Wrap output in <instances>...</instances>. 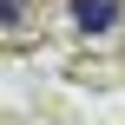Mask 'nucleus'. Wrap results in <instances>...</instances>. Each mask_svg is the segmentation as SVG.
Segmentation results:
<instances>
[{
	"instance_id": "nucleus-1",
	"label": "nucleus",
	"mask_w": 125,
	"mask_h": 125,
	"mask_svg": "<svg viewBox=\"0 0 125 125\" xmlns=\"http://www.w3.org/2000/svg\"><path fill=\"white\" fill-rule=\"evenodd\" d=\"M119 20V0H73V26L79 33H105Z\"/></svg>"
},
{
	"instance_id": "nucleus-2",
	"label": "nucleus",
	"mask_w": 125,
	"mask_h": 125,
	"mask_svg": "<svg viewBox=\"0 0 125 125\" xmlns=\"http://www.w3.org/2000/svg\"><path fill=\"white\" fill-rule=\"evenodd\" d=\"M33 20H40V0H0V26L7 33H26Z\"/></svg>"
}]
</instances>
